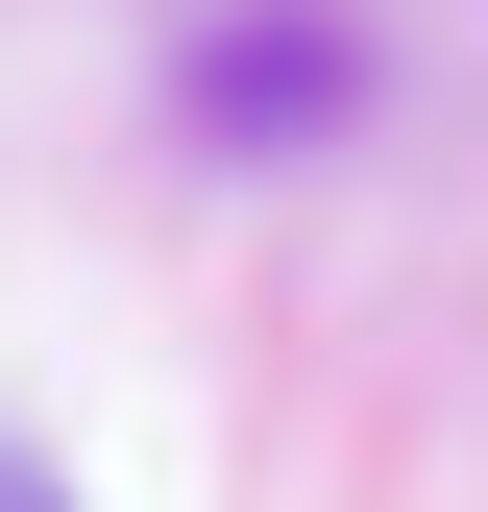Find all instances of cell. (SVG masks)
Listing matches in <instances>:
<instances>
[{"mask_svg": "<svg viewBox=\"0 0 488 512\" xmlns=\"http://www.w3.org/2000/svg\"><path fill=\"white\" fill-rule=\"evenodd\" d=\"M0 512H74V488H49V464H0Z\"/></svg>", "mask_w": 488, "mask_h": 512, "instance_id": "cell-1", "label": "cell"}]
</instances>
